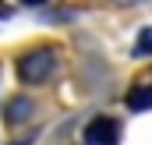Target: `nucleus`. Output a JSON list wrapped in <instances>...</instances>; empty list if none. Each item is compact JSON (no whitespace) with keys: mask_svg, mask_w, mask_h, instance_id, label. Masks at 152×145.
Segmentation results:
<instances>
[{"mask_svg":"<svg viewBox=\"0 0 152 145\" xmlns=\"http://www.w3.org/2000/svg\"><path fill=\"white\" fill-rule=\"evenodd\" d=\"M57 71V50L53 46H36L18 57V78L25 85H46Z\"/></svg>","mask_w":152,"mask_h":145,"instance_id":"obj_1","label":"nucleus"},{"mask_svg":"<svg viewBox=\"0 0 152 145\" xmlns=\"http://www.w3.org/2000/svg\"><path fill=\"white\" fill-rule=\"evenodd\" d=\"M120 142V120L117 117H96L85 124V145H117Z\"/></svg>","mask_w":152,"mask_h":145,"instance_id":"obj_2","label":"nucleus"},{"mask_svg":"<svg viewBox=\"0 0 152 145\" xmlns=\"http://www.w3.org/2000/svg\"><path fill=\"white\" fill-rule=\"evenodd\" d=\"M127 110H134V113L152 110V85H134L127 92Z\"/></svg>","mask_w":152,"mask_h":145,"instance_id":"obj_3","label":"nucleus"},{"mask_svg":"<svg viewBox=\"0 0 152 145\" xmlns=\"http://www.w3.org/2000/svg\"><path fill=\"white\" fill-rule=\"evenodd\" d=\"M28 110H32V103H28L25 96H18V99H11V103H7V110H4V120L14 127L21 117H28Z\"/></svg>","mask_w":152,"mask_h":145,"instance_id":"obj_4","label":"nucleus"},{"mask_svg":"<svg viewBox=\"0 0 152 145\" xmlns=\"http://www.w3.org/2000/svg\"><path fill=\"white\" fill-rule=\"evenodd\" d=\"M131 57H152V25H145L142 32H138V39H134V46H131Z\"/></svg>","mask_w":152,"mask_h":145,"instance_id":"obj_5","label":"nucleus"},{"mask_svg":"<svg viewBox=\"0 0 152 145\" xmlns=\"http://www.w3.org/2000/svg\"><path fill=\"white\" fill-rule=\"evenodd\" d=\"M21 4H28V7H39V4H46V0H21Z\"/></svg>","mask_w":152,"mask_h":145,"instance_id":"obj_6","label":"nucleus"}]
</instances>
